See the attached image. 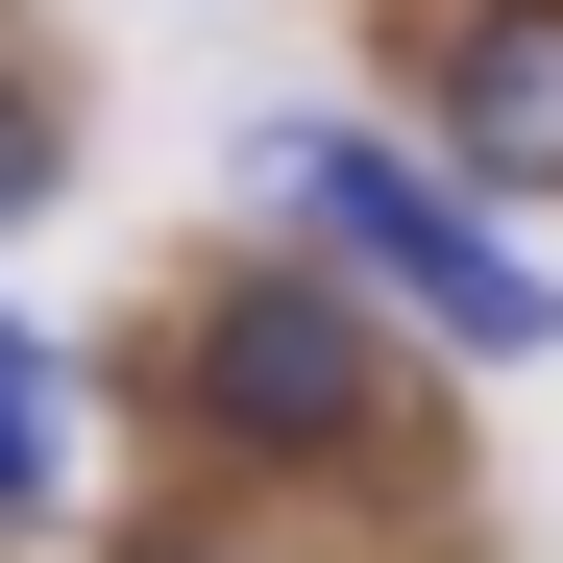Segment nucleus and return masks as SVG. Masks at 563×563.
<instances>
[{
  "mask_svg": "<svg viewBox=\"0 0 563 563\" xmlns=\"http://www.w3.org/2000/svg\"><path fill=\"white\" fill-rule=\"evenodd\" d=\"M197 441L221 465H393L417 441V367H393V295L319 245V269H221V319H197Z\"/></svg>",
  "mask_w": 563,
  "mask_h": 563,
  "instance_id": "nucleus-1",
  "label": "nucleus"
},
{
  "mask_svg": "<svg viewBox=\"0 0 563 563\" xmlns=\"http://www.w3.org/2000/svg\"><path fill=\"white\" fill-rule=\"evenodd\" d=\"M295 221H319L417 343H465V367H539V343H563V269H515V221L465 197V172H393V147L295 123Z\"/></svg>",
  "mask_w": 563,
  "mask_h": 563,
  "instance_id": "nucleus-2",
  "label": "nucleus"
},
{
  "mask_svg": "<svg viewBox=\"0 0 563 563\" xmlns=\"http://www.w3.org/2000/svg\"><path fill=\"white\" fill-rule=\"evenodd\" d=\"M441 172L465 197H563V0H490L441 49Z\"/></svg>",
  "mask_w": 563,
  "mask_h": 563,
  "instance_id": "nucleus-3",
  "label": "nucleus"
},
{
  "mask_svg": "<svg viewBox=\"0 0 563 563\" xmlns=\"http://www.w3.org/2000/svg\"><path fill=\"white\" fill-rule=\"evenodd\" d=\"M0 515H49V343L0 319Z\"/></svg>",
  "mask_w": 563,
  "mask_h": 563,
  "instance_id": "nucleus-4",
  "label": "nucleus"
},
{
  "mask_svg": "<svg viewBox=\"0 0 563 563\" xmlns=\"http://www.w3.org/2000/svg\"><path fill=\"white\" fill-rule=\"evenodd\" d=\"M49 172H74V147H49V99L0 74V221H49Z\"/></svg>",
  "mask_w": 563,
  "mask_h": 563,
  "instance_id": "nucleus-5",
  "label": "nucleus"
},
{
  "mask_svg": "<svg viewBox=\"0 0 563 563\" xmlns=\"http://www.w3.org/2000/svg\"><path fill=\"white\" fill-rule=\"evenodd\" d=\"M172 563H221V539H172Z\"/></svg>",
  "mask_w": 563,
  "mask_h": 563,
  "instance_id": "nucleus-6",
  "label": "nucleus"
}]
</instances>
